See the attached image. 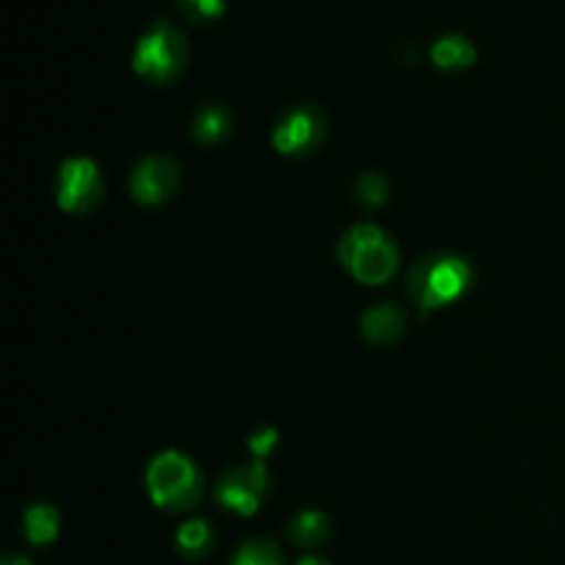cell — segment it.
Listing matches in <instances>:
<instances>
[{"label": "cell", "mask_w": 565, "mask_h": 565, "mask_svg": "<svg viewBox=\"0 0 565 565\" xmlns=\"http://www.w3.org/2000/svg\"><path fill=\"white\" fill-rule=\"evenodd\" d=\"M340 263L362 285H384L397 274V243L375 224H356L340 241Z\"/></svg>", "instance_id": "obj_4"}, {"label": "cell", "mask_w": 565, "mask_h": 565, "mask_svg": "<svg viewBox=\"0 0 565 565\" xmlns=\"http://www.w3.org/2000/svg\"><path fill=\"white\" fill-rule=\"evenodd\" d=\"M353 193H356V202L362 204V207L375 210L381 207V204H386V199H390V182H386V177L379 174V171H367V174H362L356 180Z\"/></svg>", "instance_id": "obj_16"}, {"label": "cell", "mask_w": 565, "mask_h": 565, "mask_svg": "<svg viewBox=\"0 0 565 565\" xmlns=\"http://www.w3.org/2000/svg\"><path fill=\"white\" fill-rule=\"evenodd\" d=\"M55 202L66 213H92L103 202V174L92 158H70L55 177Z\"/></svg>", "instance_id": "obj_6"}, {"label": "cell", "mask_w": 565, "mask_h": 565, "mask_svg": "<svg viewBox=\"0 0 565 565\" xmlns=\"http://www.w3.org/2000/svg\"><path fill=\"white\" fill-rule=\"evenodd\" d=\"M270 491V475L265 461L237 463L226 469L215 483V502L235 516H254Z\"/></svg>", "instance_id": "obj_5"}, {"label": "cell", "mask_w": 565, "mask_h": 565, "mask_svg": "<svg viewBox=\"0 0 565 565\" xmlns=\"http://www.w3.org/2000/svg\"><path fill=\"white\" fill-rule=\"evenodd\" d=\"M472 285V263L452 252L428 254L408 270V296L425 315L456 303Z\"/></svg>", "instance_id": "obj_1"}, {"label": "cell", "mask_w": 565, "mask_h": 565, "mask_svg": "<svg viewBox=\"0 0 565 565\" xmlns=\"http://www.w3.org/2000/svg\"><path fill=\"white\" fill-rule=\"evenodd\" d=\"M174 546L185 561H202L215 546L213 524L204 522V519H191V522H185L177 530Z\"/></svg>", "instance_id": "obj_13"}, {"label": "cell", "mask_w": 565, "mask_h": 565, "mask_svg": "<svg viewBox=\"0 0 565 565\" xmlns=\"http://www.w3.org/2000/svg\"><path fill=\"white\" fill-rule=\"evenodd\" d=\"M22 527H25L28 541H31L33 546H47L58 539L61 516L53 505H47V502H36V505H31L22 513Z\"/></svg>", "instance_id": "obj_14"}, {"label": "cell", "mask_w": 565, "mask_h": 565, "mask_svg": "<svg viewBox=\"0 0 565 565\" xmlns=\"http://www.w3.org/2000/svg\"><path fill=\"white\" fill-rule=\"evenodd\" d=\"M0 565H31V561L22 555H6L3 561H0Z\"/></svg>", "instance_id": "obj_19"}, {"label": "cell", "mask_w": 565, "mask_h": 565, "mask_svg": "<svg viewBox=\"0 0 565 565\" xmlns=\"http://www.w3.org/2000/svg\"><path fill=\"white\" fill-rule=\"evenodd\" d=\"M331 535V522L326 513L320 511H301L290 519L287 524V539L303 550H315V546L326 544Z\"/></svg>", "instance_id": "obj_12"}, {"label": "cell", "mask_w": 565, "mask_h": 565, "mask_svg": "<svg viewBox=\"0 0 565 565\" xmlns=\"http://www.w3.org/2000/svg\"><path fill=\"white\" fill-rule=\"evenodd\" d=\"M246 445L257 461H265V458L276 450V445H279V434H276V428H257L248 434Z\"/></svg>", "instance_id": "obj_18"}, {"label": "cell", "mask_w": 565, "mask_h": 565, "mask_svg": "<svg viewBox=\"0 0 565 565\" xmlns=\"http://www.w3.org/2000/svg\"><path fill=\"white\" fill-rule=\"evenodd\" d=\"M232 132V114L224 105H204L191 121L193 141L202 147H215Z\"/></svg>", "instance_id": "obj_11"}, {"label": "cell", "mask_w": 565, "mask_h": 565, "mask_svg": "<svg viewBox=\"0 0 565 565\" xmlns=\"http://www.w3.org/2000/svg\"><path fill=\"white\" fill-rule=\"evenodd\" d=\"M403 329H406V312L395 303L367 309L362 318V334L375 345H390V342L401 340Z\"/></svg>", "instance_id": "obj_9"}, {"label": "cell", "mask_w": 565, "mask_h": 565, "mask_svg": "<svg viewBox=\"0 0 565 565\" xmlns=\"http://www.w3.org/2000/svg\"><path fill=\"white\" fill-rule=\"evenodd\" d=\"M188 61H191V44L185 33L174 22L154 20L136 42L132 70L152 86H169L180 81L182 72L188 70Z\"/></svg>", "instance_id": "obj_2"}, {"label": "cell", "mask_w": 565, "mask_h": 565, "mask_svg": "<svg viewBox=\"0 0 565 565\" xmlns=\"http://www.w3.org/2000/svg\"><path fill=\"white\" fill-rule=\"evenodd\" d=\"M149 500L169 513H185L202 502V472L180 450H163L147 467Z\"/></svg>", "instance_id": "obj_3"}, {"label": "cell", "mask_w": 565, "mask_h": 565, "mask_svg": "<svg viewBox=\"0 0 565 565\" xmlns=\"http://www.w3.org/2000/svg\"><path fill=\"white\" fill-rule=\"evenodd\" d=\"M296 565H331V563H329V561H323V557L309 555V557H303V561H298Z\"/></svg>", "instance_id": "obj_20"}, {"label": "cell", "mask_w": 565, "mask_h": 565, "mask_svg": "<svg viewBox=\"0 0 565 565\" xmlns=\"http://www.w3.org/2000/svg\"><path fill=\"white\" fill-rule=\"evenodd\" d=\"M326 132H329V116L318 105H296L276 125L274 147L287 158H303L326 141Z\"/></svg>", "instance_id": "obj_7"}, {"label": "cell", "mask_w": 565, "mask_h": 565, "mask_svg": "<svg viewBox=\"0 0 565 565\" xmlns=\"http://www.w3.org/2000/svg\"><path fill=\"white\" fill-rule=\"evenodd\" d=\"M174 9L188 22H215L224 17L226 0H174Z\"/></svg>", "instance_id": "obj_17"}, {"label": "cell", "mask_w": 565, "mask_h": 565, "mask_svg": "<svg viewBox=\"0 0 565 565\" xmlns=\"http://www.w3.org/2000/svg\"><path fill=\"white\" fill-rule=\"evenodd\" d=\"M430 61L436 70L441 72H463L478 61V50L461 33H447V36L436 39L430 47Z\"/></svg>", "instance_id": "obj_10"}, {"label": "cell", "mask_w": 565, "mask_h": 565, "mask_svg": "<svg viewBox=\"0 0 565 565\" xmlns=\"http://www.w3.org/2000/svg\"><path fill=\"white\" fill-rule=\"evenodd\" d=\"M180 188V163L171 154H147L130 174V193L143 207H160Z\"/></svg>", "instance_id": "obj_8"}, {"label": "cell", "mask_w": 565, "mask_h": 565, "mask_svg": "<svg viewBox=\"0 0 565 565\" xmlns=\"http://www.w3.org/2000/svg\"><path fill=\"white\" fill-rule=\"evenodd\" d=\"M232 565H285L279 544L270 539H252L235 552Z\"/></svg>", "instance_id": "obj_15"}]
</instances>
